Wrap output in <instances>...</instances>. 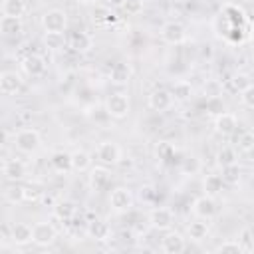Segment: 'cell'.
Listing matches in <instances>:
<instances>
[{
    "label": "cell",
    "mask_w": 254,
    "mask_h": 254,
    "mask_svg": "<svg viewBox=\"0 0 254 254\" xmlns=\"http://www.w3.org/2000/svg\"><path fill=\"white\" fill-rule=\"evenodd\" d=\"M129 95L117 91V93H111L105 101V111L109 117H115V119H123L129 115Z\"/></svg>",
    "instance_id": "6da1fadb"
},
{
    "label": "cell",
    "mask_w": 254,
    "mask_h": 254,
    "mask_svg": "<svg viewBox=\"0 0 254 254\" xmlns=\"http://www.w3.org/2000/svg\"><path fill=\"white\" fill-rule=\"evenodd\" d=\"M14 145L18 151L22 153H32L40 147V133L32 127H26V129H20L14 137Z\"/></svg>",
    "instance_id": "7a4b0ae2"
},
{
    "label": "cell",
    "mask_w": 254,
    "mask_h": 254,
    "mask_svg": "<svg viewBox=\"0 0 254 254\" xmlns=\"http://www.w3.org/2000/svg\"><path fill=\"white\" fill-rule=\"evenodd\" d=\"M42 26L46 32H64L67 26V16L64 10H58V8L48 10L42 18Z\"/></svg>",
    "instance_id": "3957f363"
},
{
    "label": "cell",
    "mask_w": 254,
    "mask_h": 254,
    "mask_svg": "<svg viewBox=\"0 0 254 254\" xmlns=\"http://www.w3.org/2000/svg\"><path fill=\"white\" fill-rule=\"evenodd\" d=\"M149 220H151V226L153 228H157V230H169L173 226V222H175V214L167 206H157V208L151 210Z\"/></svg>",
    "instance_id": "277c9868"
},
{
    "label": "cell",
    "mask_w": 254,
    "mask_h": 254,
    "mask_svg": "<svg viewBox=\"0 0 254 254\" xmlns=\"http://www.w3.org/2000/svg\"><path fill=\"white\" fill-rule=\"evenodd\" d=\"M109 204L113 210L117 212H123V210H129L131 204H133V194L129 189L125 187H117L111 190V196H109Z\"/></svg>",
    "instance_id": "5b68a950"
},
{
    "label": "cell",
    "mask_w": 254,
    "mask_h": 254,
    "mask_svg": "<svg viewBox=\"0 0 254 254\" xmlns=\"http://www.w3.org/2000/svg\"><path fill=\"white\" fill-rule=\"evenodd\" d=\"M97 159L103 165H117L121 159V149L113 141H103L97 147Z\"/></svg>",
    "instance_id": "8992f818"
},
{
    "label": "cell",
    "mask_w": 254,
    "mask_h": 254,
    "mask_svg": "<svg viewBox=\"0 0 254 254\" xmlns=\"http://www.w3.org/2000/svg\"><path fill=\"white\" fill-rule=\"evenodd\" d=\"M192 212H194L198 218H204V220L212 218L214 212H216V202H214V198H212L210 194L198 196V198L192 202Z\"/></svg>",
    "instance_id": "52a82bcc"
},
{
    "label": "cell",
    "mask_w": 254,
    "mask_h": 254,
    "mask_svg": "<svg viewBox=\"0 0 254 254\" xmlns=\"http://www.w3.org/2000/svg\"><path fill=\"white\" fill-rule=\"evenodd\" d=\"M22 69L30 75V77H40L46 73V60L38 54H30L22 60Z\"/></svg>",
    "instance_id": "ba28073f"
},
{
    "label": "cell",
    "mask_w": 254,
    "mask_h": 254,
    "mask_svg": "<svg viewBox=\"0 0 254 254\" xmlns=\"http://www.w3.org/2000/svg\"><path fill=\"white\" fill-rule=\"evenodd\" d=\"M173 99L175 97H173L171 91H167V89H155L149 95V107L153 111H167V109H171Z\"/></svg>",
    "instance_id": "9c48e42d"
},
{
    "label": "cell",
    "mask_w": 254,
    "mask_h": 254,
    "mask_svg": "<svg viewBox=\"0 0 254 254\" xmlns=\"http://www.w3.org/2000/svg\"><path fill=\"white\" fill-rule=\"evenodd\" d=\"M161 246H163V250H165L167 254H181V252H185L187 242H185V238H183L181 232H173V230H171V232H167V234L163 236Z\"/></svg>",
    "instance_id": "30bf717a"
},
{
    "label": "cell",
    "mask_w": 254,
    "mask_h": 254,
    "mask_svg": "<svg viewBox=\"0 0 254 254\" xmlns=\"http://www.w3.org/2000/svg\"><path fill=\"white\" fill-rule=\"evenodd\" d=\"M161 38L167 44H181L185 40V26L179 22H167L161 28Z\"/></svg>",
    "instance_id": "8fae6325"
},
{
    "label": "cell",
    "mask_w": 254,
    "mask_h": 254,
    "mask_svg": "<svg viewBox=\"0 0 254 254\" xmlns=\"http://www.w3.org/2000/svg\"><path fill=\"white\" fill-rule=\"evenodd\" d=\"M236 127H238V119H236L234 113L220 111V113L216 115V119H214V129H216V133H220V135H232V133L236 131Z\"/></svg>",
    "instance_id": "7c38bea8"
},
{
    "label": "cell",
    "mask_w": 254,
    "mask_h": 254,
    "mask_svg": "<svg viewBox=\"0 0 254 254\" xmlns=\"http://www.w3.org/2000/svg\"><path fill=\"white\" fill-rule=\"evenodd\" d=\"M56 240V228L50 222H36L34 224V242L38 246H48Z\"/></svg>",
    "instance_id": "4fadbf2b"
},
{
    "label": "cell",
    "mask_w": 254,
    "mask_h": 254,
    "mask_svg": "<svg viewBox=\"0 0 254 254\" xmlns=\"http://www.w3.org/2000/svg\"><path fill=\"white\" fill-rule=\"evenodd\" d=\"M22 89V77L16 71H4L0 75V91L4 95H14Z\"/></svg>",
    "instance_id": "5bb4252c"
},
{
    "label": "cell",
    "mask_w": 254,
    "mask_h": 254,
    "mask_svg": "<svg viewBox=\"0 0 254 254\" xmlns=\"http://www.w3.org/2000/svg\"><path fill=\"white\" fill-rule=\"evenodd\" d=\"M12 242L16 246H26L30 242H34V226L26 224V222H18L12 226Z\"/></svg>",
    "instance_id": "9a60e30c"
},
{
    "label": "cell",
    "mask_w": 254,
    "mask_h": 254,
    "mask_svg": "<svg viewBox=\"0 0 254 254\" xmlns=\"http://www.w3.org/2000/svg\"><path fill=\"white\" fill-rule=\"evenodd\" d=\"M111 181V173L105 167H93L89 171V187L93 190H103Z\"/></svg>",
    "instance_id": "2e32d148"
},
{
    "label": "cell",
    "mask_w": 254,
    "mask_h": 254,
    "mask_svg": "<svg viewBox=\"0 0 254 254\" xmlns=\"http://www.w3.org/2000/svg\"><path fill=\"white\" fill-rule=\"evenodd\" d=\"M2 171H4L6 179H10V181H20L26 177V165L20 159H8L2 167Z\"/></svg>",
    "instance_id": "e0dca14e"
},
{
    "label": "cell",
    "mask_w": 254,
    "mask_h": 254,
    "mask_svg": "<svg viewBox=\"0 0 254 254\" xmlns=\"http://www.w3.org/2000/svg\"><path fill=\"white\" fill-rule=\"evenodd\" d=\"M24 30V24H22V18H16V16H2L0 20V32L4 36H18L22 34Z\"/></svg>",
    "instance_id": "ac0fdd59"
},
{
    "label": "cell",
    "mask_w": 254,
    "mask_h": 254,
    "mask_svg": "<svg viewBox=\"0 0 254 254\" xmlns=\"http://www.w3.org/2000/svg\"><path fill=\"white\" fill-rule=\"evenodd\" d=\"M87 234H89L93 240L103 242V240H109V236H111V228H109V224L103 222V220H91L89 226H87Z\"/></svg>",
    "instance_id": "d6986e66"
},
{
    "label": "cell",
    "mask_w": 254,
    "mask_h": 254,
    "mask_svg": "<svg viewBox=\"0 0 254 254\" xmlns=\"http://www.w3.org/2000/svg\"><path fill=\"white\" fill-rule=\"evenodd\" d=\"M91 46H93V40L85 32H73L69 38V48H73L75 52H87Z\"/></svg>",
    "instance_id": "ffe728a7"
},
{
    "label": "cell",
    "mask_w": 254,
    "mask_h": 254,
    "mask_svg": "<svg viewBox=\"0 0 254 254\" xmlns=\"http://www.w3.org/2000/svg\"><path fill=\"white\" fill-rule=\"evenodd\" d=\"M52 167L60 173H67L71 169V153H65V151H56L52 155Z\"/></svg>",
    "instance_id": "44dd1931"
},
{
    "label": "cell",
    "mask_w": 254,
    "mask_h": 254,
    "mask_svg": "<svg viewBox=\"0 0 254 254\" xmlns=\"http://www.w3.org/2000/svg\"><path fill=\"white\" fill-rule=\"evenodd\" d=\"M89 165H91V157H89L87 151L77 149V151L71 153V169H73V171H79V173H81V171H87Z\"/></svg>",
    "instance_id": "7402d4cb"
},
{
    "label": "cell",
    "mask_w": 254,
    "mask_h": 254,
    "mask_svg": "<svg viewBox=\"0 0 254 254\" xmlns=\"http://www.w3.org/2000/svg\"><path fill=\"white\" fill-rule=\"evenodd\" d=\"M75 210H77V206H75L73 200H60V202L54 206V214H56L58 218H62V220H69V218L75 214Z\"/></svg>",
    "instance_id": "603a6c76"
},
{
    "label": "cell",
    "mask_w": 254,
    "mask_h": 254,
    "mask_svg": "<svg viewBox=\"0 0 254 254\" xmlns=\"http://www.w3.org/2000/svg\"><path fill=\"white\" fill-rule=\"evenodd\" d=\"M24 12H26V4H24V0H4V2H2V14H4V16H16V18H22Z\"/></svg>",
    "instance_id": "cb8c5ba5"
},
{
    "label": "cell",
    "mask_w": 254,
    "mask_h": 254,
    "mask_svg": "<svg viewBox=\"0 0 254 254\" xmlns=\"http://www.w3.org/2000/svg\"><path fill=\"white\" fill-rule=\"evenodd\" d=\"M129 77H131V69H129L127 64H115V65L111 67V81H113V83L123 85V83L129 81Z\"/></svg>",
    "instance_id": "d4e9b609"
},
{
    "label": "cell",
    "mask_w": 254,
    "mask_h": 254,
    "mask_svg": "<svg viewBox=\"0 0 254 254\" xmlns=\"http://www.w3.org/2000/svg\"><path fill=\"white\" fill-rule=\"evenodd\" d=\"M171 93H173L175 99H179V101H187V99L190 97V93H192V85H190L189 81H185V79H179V81L173 83Z\"/></svg>",
    "instance_id": "484cf974"
},
{
    "label": "cell",
    "mask_w": 254,
    "mask_h": 254,
    "mask_svg": "<svg viewBox=\"0 0 254 254\" xmlns=\"http://www.w3.org/2000/svg\"><path fill=\"white\" fill-rule=\"evenodd\" d=\"M222 185H224V181H222L220 175H206V177H204V183H202L204 192L210 194V196L218 194V192L222 190Z\"/></svg>",
    "instance_id": "4316f807"
},
{
    "label": "cell",
    "mask_w": 254,
    "mask_h": 254,
    "mask_svg": "<svg viewBox=\"0 0 254 254\" xmlns=\"http://www.w3.org/2000/svg\"><path fill=\"white\" fill-rule=\"evenodd\" d=\"M206 234H208V224L204 222V218L189 224V238L190 240H202V238H206Z\"/></svg>",
    "instance_id": "83f0119b"
},
{
    "label": "cell",
    "mask_w": 254,
    "mask_h": 254,
    "mask_svg": "<svg viewBox=\"0 0 254 254\" xmlns=\"http://www.w3.org/2000/svg\"><path fill=\"white\" fill-rule=\"evenodd\" d=\"M44 44L50 50H62L65 46V36H64V32H46Z\"/></svg>",
    "instance_id": "f1b7e54d"
},
{
    "label": "cell",
    "mask_w": 254,
    "mask_h": 254,
    "mask_svg": "<svg viewBox=\"0 0 254 254\" xmlns=\"http://www.w3.org/2000/svg\"><path fill=\"white\" fill-rule=\"evenodd\" d=\"M216 163L220 167H228V165H234L236 163V151L232 147H222L218 153H216Z\"/></svg>",
    "instance_id": "f546056e"
},
{
    "label": "cell",
    "mask_w": 254,
    "mask_h": 254,
    "mask_svg": "<svg viewBox=\"0 0 254 254\" xmlns=\"http://www.w3.org/2000/svg\"><path fill=\"white\" fill-rule=\"evenodd\" d=\"M202 91H204L206 99H214V97H220V95H222V83H220L218 79H208V81L204 83Z\"/></svg>",
    "instance_id": "4dcf8cb0"
},
{
    "label": "cell",
    "mask_w": 254,
    "mask_h": 254,
    "mask_svg": "<svg viewBox=\"0 0 254 254\" xmlns=\"http://www.w3.org/2000/svg\"><path fill=\"white\" fill-rule=\"evenodd\" d=\"M222 181L224 183H230V185H236L240 181V169L238 165H228V167H222Z\"/></svg>",
    "instance_id": "1f68e13d"
},
{
    "label": "cell",
    "mask_w": 254,
    "mask_h": 254,
    "mask_svg": "<svg viewBox=\"0 0 254 254\" xmlns=\"http://www.w3.org/2000/svg\"><path fill=\"white\" fill-rule=\"evenodd\" d=\"M4 196H6V200L12 202V204H16V202H24V187H18V185L8 187V189L4 190Z\"/></svg>",
    "instance_id": "d6a6232c"
},
{
    "label": "cell",
    "mask_w": 254,
    "mask_h": 254,
    "mask_svg": "<svg viewBox=\"0 0 254 254\" xmlns=\"http://www.w3.org/2000/svg\"><path fill=\"white\" fill-rule=\"evenodd\" d=\"M236 145L242 151H250L254 147V131H242L236 139Z\"/></svg>",
    "instance_id": "836d02e7"
},
{
    "label": "cell",
    "mask_w": 254,
    "mask_h": 254,
    "mask_svg": "<svg viewBox=\"0 0 254 254\" xmlns=\"http://www.w3.org/2000/svg\"><path fill=\"white\" fill-rule=\"evenodd\" d=\"M42 198V189L36 185H26L24 187V202H38Z\"/></svg>",
    "instance_id": "e575fe53"
},
{
    "label": "cell",
    "mask_w": 254,
    "mask_h": 254,
    "mask_svg": "<svg viewBox=\"0 0 254 254\" xmlns=\"http://www.w3.org/2000/svg\"><path fill=\"white\" fill-rule=\"evenodd\" d=\"M244 250V246L238 242V240H226V242H222L218 248H216V252H224V254H238V252H242Z\"/></svg>",
    "instance_id": "d590c367"
},
{
    "label": "cell",
    "mask_w": 254,
    "mask_h": 254,
    "mask_svg": "<svg viewBox=\"0 0 254 254\" xmlns=\"http://www.w3.org/2000/svg\"><path fill=\"white\" fill-rule=\"evenodd\" d=\"M230 83H232V87H234L236 91H242V89H246L252 81H250V77H248L246 73H234L232 79H230Z\"/></svg>",
    "instance_id": "8d00e7d4"
},
{
    "label": "cell",
    "mask_w": 254,
    "mask_h": 254,
    "mask_svg": "<svg viewBox=\"0 0 254 254\" xmlns=\"http://www.w3.org/2000/svg\"><path fill=\"white\" fill-rule=\"evenodd\" d=\"M240 101H242L246 107L254 109V83H250L246 89L240 91Z\"/></svg>",
    "instance_id": "74e56055"
},
{
    "label": "cell",
    "mask_w": 254,
    "mask_h": 254,
    "mask_svg": "<svg viewBox=\"0 0 254 254\" xmlns=\"http://www.w3.org/2000/svg\"><path fill=\"white\" fill-rule=\"evenodd\" d=\"M123 10H125L127 14H131V16H135V14L143 12V0H125Z\"/></svg>",
    "instance_id": "f35d334b"
},
{
    "label": "cell",
    "mask_w": 254,
    "mask_h": 254,
    "mask_svg": "<svg viewBox=\"0 0 254 254\" xmlns=\"http://www.w3.org/2000/svg\"><path fill=\"white\" fill-rule=\"evenodd\" d=\"M109 16H111V12H109L105 6H97V8L93 10V18L99 20V22H107Z\"/></svg>",
    "instance_id": "ab89813d"
},
{
    "label": "cell",
    "mask_w": 254,
    "mask_h": 254,
    "mask_svg": "<svg viewBox=\"0 0 254 254\" xmlns=\"http://www.w3.org/2000/svg\"><path fill=\"white\" fill-rule=\"evenodd\" d=\"M183 171L185 173H194V171H198V161L196 159H187L185 163H183Z\"/></svg>",
    "instance_id": "60d3db41"
},
{
    "label": "cell",
    "mask_w": 254,
    "mask_h": 254,
    "mask_svg": "<svg viewBox=\"0 0 254 254\" xmlns=\"http://www.w3.org/2000/svg\"><path fill=\"white\" fill-rule=\"evenodd\" d=\"M0 234H2V240L4 242L6 240H12V226H8V222H4L2 228H0Z\"/></svg>",
    "instance_id": "b9f144b4"
},
{
    "label": "cell",
    "mask_w": 254,
    "mask_h": 254,
    "mask_svg": "<svg viewBox=\"0 0 254 254\" xmlns=\"http://www.w3.org/2000/svg\"><path fill=\"white\" fill-rule=\"evenodd\" d=\"M109 4H111V6H117V8H123L125 0H109Z\"/></svg>",
    "instance_id": "7bdbcfd3"
},
{
    "label": "cell",
    "mask_w": 254,
    "mask_h": 254,
    "mask_svg": "<svg viewBox=\"0 0 254 254\" xmlns=\"http://www.w3.org/2000/svg\"><path fill=\"white\" fill-rule=\"evenodd\" d=\"M246 153H248V159H250V161H252V163H254V147H252V149H250V151H246Z\"/></svg>",
    "instance_id": "ee69618b"
},
{
    "label": "cell",
    "mask_w": 254,
    "mask_h": 254,
    "mask_svg": "<svg viewBox=\"0 0 254 254\" xmlns=\"http://www.w3.org/2000/svg\"><path fill=\"white\" fill-rule=\"evenodd\" d=\"M79 2H83V4H93V2H97V0H79Z\"/></svg>",
    "instance_id": "f6af8a7d"
},
{
    "label": "cell",
    "mask_w": 254,
    "mask_h": 254,
    "mask_svg": "<svg viewBox=\"0 0 254 254\" xmlns=\"http://www.w3.org/2000/svg\"><path fill=\"white\" fill-rule=\"evenodd\" d=\"M252 252H254V248H252Z\"/></svg>",
    "instance_id": "bcb514c9"
}]
</instances>
